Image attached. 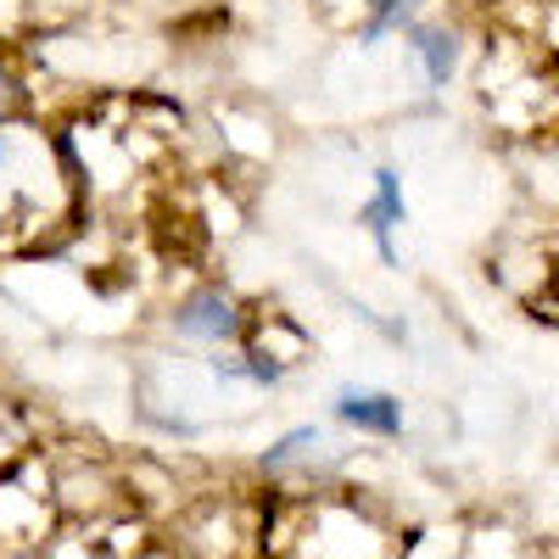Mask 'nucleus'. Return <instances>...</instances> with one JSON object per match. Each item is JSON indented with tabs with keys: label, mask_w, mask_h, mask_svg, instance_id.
Returning a JSON list of instances; mask_svg holds the SVG:
<instances>
[{
	"label": "nucleus",
	"mask_w": 559,
	"mask_h": 559,
	"mask_svg": "<svg viewBox=\"0 0 559 559\" xmlns=\"http://www.w3.org/2000/svg\"><path fill=\"white\" fill-rule=\"evenodd\" d=\"M174 331L185 342H236L241 313H236V302H229L224 292H197V297H185L174 308Z\"/></svg>",
	"instance_id": "1"
},
{
	"label": "nucleus",
	"mask_w": 559,
	"mask_h": 559,
	"mask_svg": "<svg viewBox=\"0 0 559 559\" xmlns=\"http://www.w3.org/2000/svg\"><path fill=\"white\" fill-rule=\"evenodd\" d=\"M336 414L347 419V426L376 431V437H397V431H403V403L386 397V392H358V386H347V392L336 397Z\"/></svg>",
	"instance_id": "2"
},
{
	"label": "nucleus",
	"mask_w": 559,
	"mask_h": 559,
	"mask_svg": "<svg viewBox=\"0 0 559 559\" xmlns=\"http://www.w3.org/2000/svg\"><path fill=\"white\" fill-rule=\"evenodd\" d=\"M331 442H324V431L319 426H302V431H292V437H280L269 453H263V471L269 476H292V471H313V464H324L331 453H324Z\"/></svg>",
	"instance_id": "3"
},
{
	"label": "nucleus",
	"mask_w": 559,
	"mask_h": 559,
	"mask_svg": "<svg viewBox=\"0 0 559 559\" xmlns=\"http://www.w3.org/2000/svg\"><path fill=\"white\" fill-rule=\"evenodd\" d=\"M364 224L376 229L381 258L392 263V224H403V191H397V174H392V168H381V174H376V202L364 207Z\"/></svg>",
	"instance_id": "4"
},
{
	"label": "nucleus",
	"mask_w": 559,
	"mask_h": 559,
	"mask_svg": "<svg viewBox=\"0 0 559 559\" xmlns=\"http://www.w3.org/2000/svg\"><path fill=\"white\" fill-rule=\"evenodd\" d=\"M414 51L419 62H426V79L431 84H448L453 68H459V39L442 34V28H414Z\"/></svg>",
	"instance_id": "5"
},
{
	"label": "nucleus",
	"mask_w": 559,
	"mask_h": 559,
	"mask_svg": "<svg viewBox=\"0 0 559 559\" xmlns=\"http://www.w3.org/2000/svg\"><path fill=\"white\" fill-rule=\"evenodd\" d=\"M408 7H414V0H376V23H369V34H386L392 23H403Z\"/></svg>",
	"instance_id": "6"
},
{
	"label": "nucleus",
	"mask_w": 559,
	"mask_h": 559,
	"mask_svg": "<svg viewBox=\"0 0 559 559\" xmlns=\"http://www.w3.org/2000/svg\"><path fill=\"white\" fill-rule=\"evenodd\" d=\"M23 107V90H17V79L12 73H0V118H12Z\"/></svg>",
	"instance_id": "7"
}]
</instances>
